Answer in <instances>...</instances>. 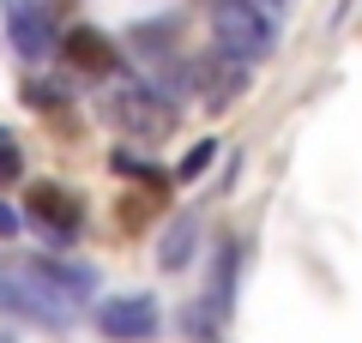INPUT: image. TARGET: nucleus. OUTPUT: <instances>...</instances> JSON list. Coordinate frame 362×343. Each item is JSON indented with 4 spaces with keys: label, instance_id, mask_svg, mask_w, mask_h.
I'll use <instances>...</instances> for the list:
<instances>
[{
    "label": "nucleus",
    "instance_id": "f257e3e1",
    "mask_svg": "<svg viewBox=\"0 0 362 343\" xmlns=\"http://www.w3.org/2000/svg\"><path fill=\"white\" fill-rule=\"evenodd\" d=\"M211 42L235 61H259L278 49V18L266 0H218L211 6Z\"/></svg>",
    "mask_w": 362,
    "mask_h": 343
},
{
    "label": "nucleus",
    "instance_id": "f03ea898",
    "mask_svg": "<svg viewBox=\"0 0 362 343\" xmlns=\"http://www.w3.org/2000/svg\"><path fill=\"white\" fill-rule=\"evenodd\" d=\"M6 313L30 319V325H49V331H61V325H73V313H78V295H66L61 283H54L49 271H42L37 259H30V265H13Z\"/></svg>",
    "mask_w": 362,
    "mask_h": 343
},
{
    "label": "nucleus",
    "instance_id": "7ed1b4c3",
    "mask_svg": "<svg viewBox=\"0 0 362 343\" xmlns=\"http://www.w3.org/2000/svg\"><path fill=\"white\" fill-rule=\"evenodd\" d=\"M103 114L127 133V139H163V133L175 127L169 97H157V90L139 85V78H115V85L103 90Z\"/></svg>",
    "mask_w": 362,
    "mask_h": 343
},
{
    "label": "nucleus",
    "instance_id": "20e7f679",
    "mask_svg": "<svg viewBox=\"0 0 362 343\" xmlns=\"http://www.w3.org/2000/svg\"><path fill=\"white\" fill-rule=\"evenodd\" d=\"M97 331L115 337V343H145V337H157V307H151V295H115V301H103V307H97Z\"/></svg>",
    "mask_w": 362,
    "mask_h": 343
},
{
    "label": "nucleus",
    "instance_id": "39448f33",
    "mask_svg": "<svg viewBox=\"0 0 362 343\" xmlns=\"http://www.w3.org/2000/svg\"><path fill=\"white\" fill-rule=\"evenodd\" d=\"M6 37H13V49L25 54V61H42V54L54 49V18L42 13L37 0H25V6H13V18H6Z\"/></svg>",
    "mask_w": 362,
    "mask_h": 343
},
{
    "label": "nucleus",
    "instance_id": "423d86ee",
    "mask_svg": "<svg viewBox=\"0 0 362 343\" xmlns=\"http://www.w3.org/2000/svg\"><path fill=\"white\" fill-rule=\"evenodd\" d=\"M61 61L66 66H78V73H115V42L103 37V30H90V25H73L61 37Z\"/></svg>",
    "mask_w": 362,
    "mask_h": 343
},
{
    "label": "nucleus",
    "instance_id": "0eeeda50",
    "mask_svg": "<svg viewBox=\"0 0 362 343\" xmlns=\"http://www.w3.org/2000/svg\"><path fill=\"white\" fill-rule=\"evenodd\" d=\"M25 211L37 217V223H49L54 235H73L78 229V199L61 187V181H37V187L25 193Z\"/></svg>",
    "mask_w": 362,
    "mask_h": 343
},
{
    "label": "nucleus",
    "instance_id": "6e6552de",
    "mask_svg": "<svg viewBox=\"0 0 362 343\" xmlns=\"http://www.w3.org/2000/svg\"><path fill=\"white\" fill-rule=\"evenodd\" d=\"M194 241H199V217H194V211H181L175 223L163 229V247H157V265H163V271H181L187 259H194Z\"/></svg>",
    "mask_w": 362,
    "mask_h": 343
},
{
    "label": "nucleus",
    "instance_id": "1a4fd4ad",
    "mask_svg": "<svg viewBox=\"0 0 362 343\" xmlns=\"http://www.w3.org/2000/svg\"><path fill=\"white\" fill-rule=\"evenodd\" d=\"M37 265L49 271L66 295H78V301H85V295H97V271H90V265H73V259H37Z\"/></svg>",
    "mask_w": 362,
    "mask_h": 343
},
{
    "label": "nucleus",
    "instance_id": "9d476101",
    "mask_svg": "<svg viewBox=\"0 0 362 343\" xmlns=\"http://www.w3.org/2000/svg\"><path fill=\"white\" fill-rule=\"evenodd\" d=\"M18 169H25V145L13 127H0V181H18Z\"/></svg>",
    "mask_w": 362,
    "mask_h": 343
},
{
    "label": "nucleus",
    "instance_id": "9b49d317",
    "mask_svg": "<svg viewBox=\"0 0 362 343\" xmlns=\"http://www.w3.org/2000/svg\"><path fill=\"white\" fill-rule=\"evenodd\" d=\"M109 169H115V175H133V181H151V187L163 181L151 163H145V157H133V151H115V157H109Z\"/></svg>",
    "mask_w": 362,
    "mask_h": 343
},
{
    "label": "nucleus",
    "instance_id": "f8f14e48",
    "mask_svg": "<svg viewBox=\"0 0 362 343\" xmlns=\"http://www.w3.org/2000/svg\"><path fill=\"white\" fill-rule=\"evenodd\" d=\"M211 163H218V139H206V145H194V151H187V163H181V181H199Z\"/></svg>",
    "mask_w": 362,
    "mask_h": 343
},
{
    "label": "nucleus",
    "instance_id": "ddd939ff",
    "mask_svg": "<svg viewBox=\"0 0 362 343\" xmlns=\"http://www.w3.org/2000/svg\"><path fill=\"white\" fill-rule=\"evenodd\" d=\"M25 102H37V109H66V90L49 85V78H30V85H25Z\"/></svg>",
    "mask_w": 362,
    "mask_h": 343
},
{
    "label": "nucleus",
    "instance_id": "4468645a",
    "mask_svg": "<svg viewBox=\"0 0 362 343\" xmlns=\"http://www.w3.org/2000/svg\"><path fill=\"white\" fill-rule=\"evenodd\" d=\"M18 223H25V211H13V205L0 199V241H13V235H18Z\"/></svg>",
    "mask_w": 362,
    "mask_h": 343
},
{
    "label": "nucleus",
    "instance_id": "2eb2a0df",
    "mask_svg": "<svg viewBox=\"0 0 362 343\" xmlns=\"http://www.w3.org/2000/svg\"><path fill=\"white\" fill-rule=\"evenodd\" d=\"M6 289H13V265H0V313H6Z\"/></svg>",
    "mask_w": 362,
    "mask_h": 343
},
{
    "label": "nucleus",
    "instance_id": "dca6fc26",
    "mask_svg": "<svg viewBox=\"0 0 362 343\" xmlns=\"http://www.w3.org/2000/svg\"><path fill=\"white\" fill-rule=\"evenodd\" d=\"M0 6H6V13H13V6H25V0H0Z\"/></svg>",
    "mask_w": 362,
    "mask_h": 343
},
{
    "label": "nucleus",
    "instance_id": "f3484780",
    "mask_svg": "<svg viewBox=\"0 0 362 343\" xmlns=\"http://www.w3.org/2000/svg\"><path fill=\"white\" fill-rule=\"evenodd\" d=\"M0 343H13V337H0Z\"/></svg>",
    "mask_w": 362,
    "mask_h": 343
}]
</instances>
